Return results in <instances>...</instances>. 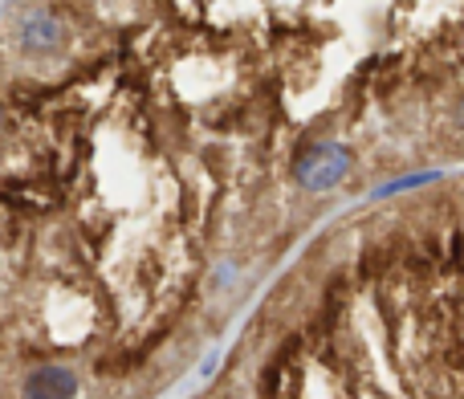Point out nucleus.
<instances>
[{
    "mask_svg": "<svg viewBox=\"0 0 464 399\" xmlns=\"http://www.w3.org/2000/svg\"><path fill=\"white\" fill-rule=\"evenodd\" d=\"M351 163H354L351 147L338 143V139H322V143L305 147V155H297L294 180L305 192H330V188H338L351 176Z\"/></svg>",
    "mask_w": 464,
    "mask_h": 399,
    "instance_id": "1",
    "label": "nucleus"
},
{
    "mask_svg": "<svg viewBox=\"0 0 464 399\" xmlns=\"http://www.w3.org/2000/svg\"><path fill=\"white\" fill-rule=\"evenodd\" d=\"M16 41L29 54H57L65 45V24L57 21L49 8H24L21 21H16Z\"/></svg>",
    "mask_w": 464,
    "mask_h": 399,
    "instance_id": "2",
    "label": "nucleus"
},
{
    "mask_svg": "<svg viewBox=\"0 0 464 399\" xmlns=\"http://www.w3.org/2000/svg\"><path fill=\"white\" fill-rule=\"evenodd\" d=\"M0 204L13 208V212H49L57 204V188L45 180H24V176H8L0 180Z\"/></svg>",
    "mask_w": 464,
    "mask_h": 399,
    "instance_id": "3",
    "label": "nucleus"
},
{
    "mask_svg": "<svg viewBox=\"0 0 464 399\" xmlns=\"http://www.w3.org/2000/svg\"><path fill=\"white\" fill-rule=\"evenodd\" d=\"M78 395V375L70 367H57V363H45V367L29 371L24 379V399H73Z\"/></svg>",
    "mask_w": 464,
    "mask_h": 399,
    "instance_id": "4",
    "label": "nucleus"
},
{
    "mask_svg": "<svg viewBox=\"0 0 464 399\" xmlns=\"http://www.w3.org/2000/svg\"><path fill=\"white\" fill-rule=\"evenodd\" d=\"M440 180V171H420V176H400L392 180V184H383L375 196H395V192H411V188H424V184H436Z\"/></svg>",
    "mask_w": 464,
    "mask_h": 399,
    "instance_id": "5",
    "label": "nucleus"
},
{
    "mask_svg": "<svg viewBox=\"0 0 464 399\" xmlns=\"http://www.w3.org/2000/svg\"><path fill=\"white\" fill-rule=\"evenodd\" d=\"M0 131H5V106H0Z\"/></svg>",
    "mask_w": 464,
    "mask_h": 399,
    "instance_id": "6",
    "label": "nucleus"
},
{
    "mask_svg": "<svg viewBox=\"0 0 464 399\" xmlns=\"http://www.w3.org/2000/svg\"><path fill=\"white\" fill-rule=\"evenodd\" d=\"M457 122H460V127H464V106H460V114H457Z\"/></svg>",
    "mask_w": 464,
    "mask_h": 399,
    "instance_id": "7",
    "label": "nucleus"
}]
</instances>
